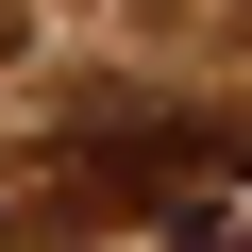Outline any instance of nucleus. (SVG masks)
I'll return each mask as SVG.
<instances>
[{"label": "nucleus", "instance_id": "f257e3e1", "mask_svg": "<svg viewBox=\"0 0 252 252\" xmlns=\"http://www.w3.org/2000/svg\"><path fill=\"white\" fill-rule=\"evenodd\" d=\"M118 219H152L168 252H252V135H135L84 168Z\"/></svg>", "mask_w": 252, "mask_h": 252}]
</instances>
